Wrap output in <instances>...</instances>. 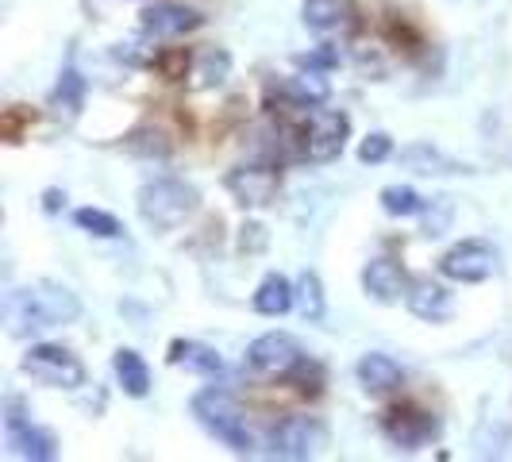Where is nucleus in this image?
I'll list each match as a JSON object with an SVG mask.
<instances>
[{"label": "nucleus", "mask_w": 512, "mask_h": 462, "mask_svg": "<svg viewBox=\"0 0 512 462\" xmlns=\"http://www.w3.org/2000/svg\"><path fill=\"white\" fill-rule=\"evenodd\" d=\"M77 316H81L77 293H70L66 285L58 282H31L4 301V320H8V332L16 339L51 332V328H66V324H74Z\"/></svg>", "instance_id": "nucleus-1"}, {"label": "nucleus", "mask_w": 512, "mask_h": 462, "mask_svg": "<svg viewBox=\"0 0 512 462\" xmlns=\"http://www.w3.org/2000/svg\"><path fill=\"white\" fill-rule=\"evenodd\" d=\"M193 416H197V424L205 428L208 436H216L224 447H231L235 455H251L255 451V432H251V424H247V412L235 405V397L224 393V389H201L197 397H193Z\"/></svg>", "instance_id": "nucleus-2"}, {"label": "nucleus", "mask_w": 512, "mask_h": 462, "mask_svg": "<svg viewBox=\"0 0 512 462\" xmlns=\"http://www.w3.org/2000/svg\"><path fill=\"white\" fill-rule=\"evenodd\" d=\"M201 205V193L181 178H154L135 193V208L143 216V224L154 231L181 228Z\"/></svg>", "instance_id": "nucleus-3"}, {"label": "nucleus", "mask_w": 512, "mask_h": 462, "mask_svg": "<svg viewBox=\"0 0 512 462\" xmlns=\"http://www.w3.org/2000/svg\"><path fill=\"white\" fill-rule=\"evenodd\" d=\"M301 139V154L308 162H335L339 154L347 151V139H351V116L339 112V108H312L308 120L297 131Z\"/></svg>", "instance_id": "nucleus-4"}, {"label": "nucleus", "mask_w": 512, "mask_h": 462, "mask_svg": "<svg viewBox=\"0 0 512 462\" xmlns=\"http://www.w3.org/2000/svg\"><path fill=\"white\" fill-rule=\"evenodd\" d=\"M31 382L51 385V389H81L85 385V366L74 351L58 347V343H31L24 362H20Z\"/></svg>", "instance_id": "nucleus-5"}, {"label": "nucleus", "mask_w": 512, "mask_h": 462, "mask_svg": "<svg viewBox=\"0 0 512 462\" xmlns=\"http://www.w3.org/2000/svg\"><path fill=\"white\" fill-rule=\"evenodd\" d=\"M4 439H8V451H12L16 459H31V462L58 459V439H54L47 428H39L16 397L4 401Z\"/></svg>", "instance_id": "nucleus-6"}, {"label": "nucleus", "mask_w": 512, "mask_h": 462, "mask_svg": "<svg viewBox=\"0 0 512 462\" xmlns=\"http://www.w3.org/2000/svg\"><path fill=\"white\" fill-rule=\"evenodd\" d=\"M439 274L447 282L482 285L497 274V251L489 247L486 239H462V243H455L447 255L439 258Z\"/></svg>", "instance_id": "nucleus-7"}, {"label": "nucleus", "mask_w": 512, "mask_h": 462, "mask_svg": "<svg viewBox=\"0 0 512 462\" xmlns=\"http://www.w3.org/2000/svg\"><path fill=\"white\" fill-rule=\"evenodd\" d=\"M301 362H305V351L289 332H266L247 347V366L262 378H289Z\"/></svg>", "instance_id": "nucleus-8"}, {"label": "nucleus", "mask_w": 512, "mask_h": 462, "mask_svg": "<svg viewBox=\"0 0 512 462\" xmlns=\"http://www.w3.org/2000/svg\"><path fill=\"white\" fill-rule=\"evenodd\" d=\"M224 185H228V193L235 197V205L266 208L274 205V197L282 189V170L270 166V162H247V166H235Z\"/></svg>", "instance_id": "nucleus-9"}, {"label": "nucleus", "mask_w": 512, "mask_h": 462, "mask_svg": "<svg viewBox=\"0 0 512 462\" xmlns=\"http://www.w3.org/2000/svg\"><path fill=\"white\" fill-rule=\"evenodd\" d=\"M324 447V424L312 416H285L282 424L270 432V455L285 462L312 459Z\"/></svg>", "instance_id": "nucleus-10"}, {"label": "nucleus", "mask_w": 512, "mask_h": 462, "mask_svg": "<svg viewBox=\"0 0 512 462\" xmlns=\"http://www.w3.org/2000/svg\"><path fill=\"white\" fill-rule=\"evenodd\" d=\"M382 432L393 447H401V451H420V447H428V443L439 436V420L432 412H420V409H393V412H385Z\"/></svg>", "instance_id": "nucleus-11"}, {"label": "nucleus", "mask_w": 512, "mask_h": 462, "mask_svg": "<svg viewBox=\"0 0 512 462\" xmlns=\"http://www.w3.org/2000/svg\"><path fill=\"white\" fill-rule=\"evenodd\" d=\"M139 24H143V31L158 35V39H181V35L201 31V27H205V16H201L197 8L162 0V4H151V8L139 12Z\"/></svg>", "instance_id": "nucleus-12"}, {"label": "nucleus", "mask_w": 512, "mask_h": 462, "mask_svg": "<svg viewBox=\"0 0 512 462\" xmlns=\"http://www.w3.org/2000/svg\"><path fill=\"white\" fill-rule=\"evenodd\" d=\"M301 20H305L308 31L332 39V35H347L359 24V8H355V0H305Z\"/></svg>", "instance_id": "nucleus-13"}, {"label": "nucleus", "mask_w": 512, "mask_h": 462, "mask_svg": "<svg viewBox=\"0 0 512 462\" xmlns=\"http://www.w3.org/2000/svg\"><path fill=\"white\" fill-rule=\"evenodd\" d=\"M409 282L412 278L405 274V266L393 262V258H374V262H366V270H362V289H366V297L378 301V305H397V301H405Z\"/></svg>", "instance_id": "nucleus-14"}, {"label": "nucleus", "mask_w": 512, "mask_h": 462, "mask_svg": "<svg viewBox=\"0 0 512 462\" xmlns=\"http://www.w3.org/2000/svg\"><path fill=\"white\" fill-rule=\"evenodd\" d=\"M405 305H409V312L416 320L443 324V320H451V312H455V297H451L447 285L432 282V278H412L409 293H405Z\"/></svg>", "instance_id": "nucleus-15"}, {"label": "nucleus", "mask_w": 512, "mask_h": 462, "mask_svg": "<svg viewBox=\"0 0 512 462\" xmlns=\"http://www.w3.org/2000/svg\"><path fill=\"white\" fill-rule=\"evenodd\" d=\"M359 382L366 393H393V389H401L405 385V370L397 366V362L382 355V351H370V355H362L359 359Z\"/></svg>", "instance_id": "nucleus-16"}, {"label": "nucleus", "mask_w": 512, "mask_h": 462, "mask_svg": "<svg viewBox=\"0 0 512 462\" xmlns=\"http://www.w3.org/2000/svg\"><path fill=\"white\" fill-rule=\"evenodd\" d=\"M170 366H185L189 374H201V378L224 374V359L212 347L197 343V339H174L170 343Z\"/></svg>", "instance_id": "nucleus-17"}, {"label": "nucleus", "mask_w": 512, "mask_h": 462, "mask_svg": "<svg viewBox=\"0 0 512 462\" xmlns=\"http://www.w3.org/2000/svg\"><path fill=\"white\" fill-rule=\"evenodd\" d=\"M231 74V54L220 51V47H208V51L193 54V66H189V89L193 93H205V89H216L224 85Z\"/></svg>", "instance_id": "nucleus-18"}, {"label": "nucleus", "mask_w": 512, "mask_h": 462, "mask_svg": "<svg viewBox=\"0 0 512 462\" xmlns=\"http://www.w3.org/2000/svg\"><path fill=\"white\" fill-rule=\"evenodd\" d=\"M112 370H116V382H120V389H124L128 397H147V393H151V366H147V359H143L139 351L120 347V351L112 355Z\"/></svg>", "instance_id": "nucleus-19"}, {"label": "nucleus", "mask_w": 512, "mask_h": 462, "mask_svg": "<svg viewBox=\"0 0 512 462\" xmlns=\"http://www.w3.org/2000/svg\"><path fill=\"white\" fill-rule=\"evenodd\" d=\"M285 97L297 104V108H320V104H328L332 97V81L324 70H305L301 66V74H293L285 81Z\"/></svg>", "instance_id": "nucleus-20"}, {"label": "nucleus", "mask_w": 512, "mask_h": 462, "mask_svg": "<svg viewBox=\"0 0 512 462\" xmlns=\"http://www.w3.org/2000/svg\"><path fill=\"white\" fill-rule=\"evenodd\" d=\"M293 308L301 312V320H308V324L324 320L328 301H324V282H320L316 270H301V278L293 282Z\"/></svg>", "instance_id": "nucleus-21"}, {"label": "nucleus", "mask_w": 512, "mask_h": 462, "mask_svg": "<svg viewBox=\"0 0 512 462\" xmlns=\"http://www.w3.org/2000/svg\"><path fill=\"white\" fill-rule=\"evenodd\" d=\"M251 301H255V312H262V316H285L293 308V282L285 274H266Z\"/></svg>", "instance_id": "nucleus-22"}, {"label": "nucleus", "mask_w": 512, "mask_h": 462, "mask_svg": "<svg viewBox=\"0 0 512 462\" xmlns=\"http://www.w3.org/2000/svg\"><path fill=\"white\" fill-rule=\"evenodd\" d=\"M112 54H116V62H124L131 70H151V66H158V58H162V47H158V35L139 31V35H128L124 43H116Z\"/></svg>", "instance_id": "nucleus-23"}, {"label": "nucleus", "mask_w": 512, "mask_h": 462, "mask_svg": "<svg viewBox=\"0 0 512 462\" xmlns=\"http://www.w3.org/2000/svg\"><path fill=\"white\" fill-rule=\"evenodd\" d=\"M81 104H85V77L77 74V70H62L58 77V85H54L51 93V108L58 120H74L77 112H81Z\"/></svg>", "instance_id": "nucleus-24"}, {"label": "nucleus", "mask_w": 512, "mask_h": 462, "mask_svg": "<svg viewBox=\"0 0 512 462\" xmlns=\"http://www.w3.org/2000/svg\"><path fill=\"white\" fill-rule=\"evenodd\" d=\"M401 162L409 166L412 174H455L459 170V162H451L443 151H436L432 143H412L409 151H401Z\"/></svg>", "instance_id": "nucleus-25"}, {"label": "nucleus", "mask_w": 512, "mask_h": 462, "mask_svg": "<svg viewBox=\"0 0 512 462\" xmlns=\"http://www.w3.org/2000/svg\"><path fill=\"white\" fill-rule=\"evenodd\" d=\"M378 201L389 216H401V220H409V216H420L424 212V197L412 189V185H385L382 193H378Z\"/></svg>", "instance_id": "nucleus-26"}, {"label": "nucleus", "mask_w": 512, "mask_h": 462, "mask_svg": "<svg viewBox=\"0 0 512 462\" xmlns=\"http://www.w3.org/2000/svg\"><path fill=\"white\" fill-rule=\"evenodd\" d=\"M74 224L81 231H89V235H97V239H116V235H124L120 220H116L112 212H104V208H77Z\"/></svg>", "instance_id": "nucleus-27"}, {"label": "nucleus", "mask_w": 512, "mask_h": 462, "mask_svg": "<svg viewBox=\"0 0 512 462\" xmlns=\"http://www.w3.org/2000/svg\"><path fill=\"white\" fill-rule=\"evenodd\" d=\"M124 143H128V151L139 154V158H166V154H170V139H166V131H158V128L131 131Z\"/></svg>", "instance_id": "nucleus-28"}, {"label": "nucleus", "mask_w": 512, "mask_h": 462, "mask_svg": "<svg viewBox=\"0 0 512 462\" xmlns=\"http://www.w3.org/2000/svg\"><path fill=\"white\" fill-rule=\"evenodd\" d=\"M389 154H393V139H389L385 131H370L359 143V162H366V166H378Z\"/></svg>", "instance_id": "nucleus-29"}, {"label": "nucleus", "mask_w": 512, "mask_h": 462, "mask_svg": "<svg viewBox=\"0 0 512 462\" xmlns=\"http://www.w3.org/2000/svg\"><path fill=\"white\" fill-rule=\"evenodd\" d=\"M297 66H305V70H335L339 66V47H332V43H324V47H316V51L308 54H297Z\"/></svg>", "instance_id": "nucleus-30"}, {"label": "nucleus", "mask_w": 512, "mask_h": 462, "mask_svg": "<svg viewBox=\"0 0 512 462\" xmlns=\"http://www.w3.org/2000/svg\"><path fill=\"white\" fill-rule=\"evenodd\" d=\"M189 66H193V54L162 51V58H158V66H154V70H162V74L170 77V81H181V77H189Z\"/></svg>", "instance_id": "nucleus-31"}, {"label": "nucleus", "mask_w": 512, "mask_h": 462, "mask_svg": "<svg viewBox=\"0 0 512 462\" xmlns=\"http://www.w3.org/2000/svg\"><path fill=\"white\" fill-rule=\"evenodd\" d=\"M239 247L247 251V247H266V235H262V228L258 224H243V235H239Z\"/></svg>", "instance_id": "nucleus-32"}]
</instances>
